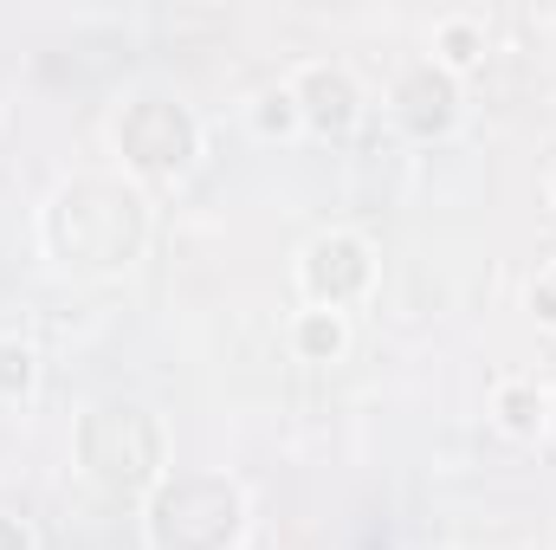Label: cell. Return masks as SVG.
<instances>
[{"label": "cell", "mask_w": 556, "mask_h": 550, "mask_svg": "<svg viewBox=\"0 0 556 550\" xmlns=\"http://www.w3.org/2000/svg\"><path fill=\"white\" fill-rule=\"evenodd\" d=\"M0 550H33V532H26V518L0 512Z\"/></svg>", "instance_id": "4fadbf2b"}, {"label": "cell", "mask_w": 556, "mask_h": 550, "mask_svg": "<svg viewBox=\"0 0 556 550\" xmlns=\"http://www.w3.org/2000/svg\"><path fill=\"white\" fill-rule=\"evenodd\" d=\"M531 311H538V324H556V285H551V278H538V285H531Z\"/></svg>", "instance_id": "5bb4252c"}, {"label": "cell", "mask_w": 556, "mask_h": 550, "mask_svg": "<svg viewBox=\"0 0 556 550\" xmlns=\"http://www.w3.org/2000/svg\"><path fill=\"white\" fill-rule=\"evenodd\" d=\"M78 460L117 499L155 492L162 486V466H168L162 421L142 409V402H98V409L78 421Z\"/></svg>", "instance_id": "7a4b0ae2"}, {"label": "cell", "mask_w": 556, "mask_h": 550, "mask_svg": "<svg viewBox=\"0 0 556 550\" xmlns=\"http://www.w3.org/2000/svg\"><path fill=\"white\" fill-rule=\"evenodd\" d=\"M551 285H556V273H551Z\"/></svg>", "instance_id": "e0dca14e"}, {"label": "cell", "mask_w": 556, "mask_h": 550, "mask_svg": "<svg viewBox=\"0 0 556 550\" xmlns=\"http://www.w3.org/2000/svg\"><path fill=\"white\" fill-rule=\"evenodd\" d=\"M149 240V214H142V195L124 182H104V175H85V182H65L46 208V253L78 266V273H124Z\"/></svg>", "instance_id": "6da1fadb"}, {"label": "cell", "mask_w": 556, "mask_h": 550, "mask_svg": "<svg viewBox=\"0 0 556 550\" xmlns=\"http://www.w3.org/2000/svg\"><path fill=\"white\" fill-rule=\"evenodd\" d=\"M291 343H298L304 363H337L350 350V324H343V311H304L298 330H291Z\"/></svg>", "instance_id": "30bf717a"}, {"label": "cell", "mask_w": 556, "mask_h": 550, "mask_svg": "<svg viewBox=\"0 0 556 550\" xmlns=\"http://www.w3.org/2000/svg\"><path fill=\"white\" fill-rule=\"evenodd\" d=\"M240 532H247V499L220 473H175L149 499L155 550H233Z\"/></svg>", "instance_id": "3957f363"}, {"label": "cell", "mask_w": 556, "mask_h": 550, "mask_svg": "<svg viewBox=\"0 0 556 550\" xmlns=\"http://www.w3.org/2000/svg\"><path fill=\"white\" fill-rule=\"evenodd\" d=\"M39 383V350L20 337H0V402H26Z\"/></svg>", "instance_id": "8fae6325"}, {"label": "cell", "mask_w": 556, "mask_h": 550, "mask_svg": "<svg viewBox=\"0 0 556 550\" xmlns=\"http://www.w3.org/2000/svg\"><path fill=\"white\" fill-rule=\"evenodd\" d=\"M376 278V260H369V240L356 234H317L298 260V285L311 298V311H343L369 291Z\"/></svg>", "instance_id": "5b68a950"}, {"label": "cell", "mask_w": 556, "mask_h": 550, "mask_svg": "<svg viewBox=\"0 0 556 550\" xmlns=\"http://www.w3.org/2000/svg\"><path fill=\"white\" fill-rule=\"evenodd\" d=\"M389 104H395V124H402L408 137L433 142L459 124V78H453L446 65L420 59V65H408V72L395 78V98H389Z\"/></svg>", "instance_id": "8992f818"}, {"label": "cell", "mask_w": 556, "mask_h": 550, "mask_svg": "<svg viewBox=\"0 0 556 550\" xmlns=\"http://www.w3.org/2000/svg\"><path fill=\"white\" fill-rule=\"evenodd\" d=\"M111 137H117V155H124L137 175L168 182V175H181V168L194 162V149H201V124L188 117L181 98H168V91H137V98L117 111Z\"/></svg>", "instance_id": "277c9868"}, {"label": "cell", "mask_w": 556, "mask_h": 550, "mask_svg": "<svg viewBox=\"0 0 556 550\" xmlns=\"http://www.w3.org/2000/svg\"><path fill=\"white\" fill-rule=\"evenodd\" d=\"M304 117H298V98H291V85H278V91H260V104H253V130L260 137H291Z\"/></svg>", "instance_id": "7c38bea8"}, {"label": "cell", "mask_w": 556, "mask_h": 550, "mask_svg": "<svg viewBox=\"0 0 556 550\" xmlns=\"http://www.w3.org/2000/svg\"><path fill=\"white\" fill-rule=\"evenodd\" d=\"M291 98H298V117L317 137H343L363 117V85L350 78V65H304L298 85H291Z\"/></svg>", "instance_id": "52a82bcc"}, {"label": "cell", "mask_w": 556, "mask_h": 550, "mask_svg": "<svg viewBox=\"0 0 556 550\" xmlns=\"http://www.w3.org/2000/svg\"><path fill=\"white\" fill-rule=\"evenodd\" d=\"M551 201H556V168H551Z\"/></svg>", "instance_id": "2e32d148"}, {"label": "cell", "mask_w": 556, "mask_h": 550, "mask_svg": "<svg viewBox=\"0 0 556 550\" xmlns=\"http://www.w3.org/2000/svg\"><path fill=\"white\" fill-rule=\"evenodd\" d=\"M492 414H498V427H505L511 440H538V434L551 427V396H544L538 383H505V389L492 396Z\"/></svg>", "instance_id": "ba28073f"}, {"label": "cell", "mask_w": 556, "mask_h": 550, "mask_svg": "<svg viewBox=\"0 0 556 550\" xmlns=\"http://www.w3.org/2000/svg\"><path fill=\"white\" fill-rule=\"evenodd\" d=\"M433 52H440L433 65H446V72L459 78L466 65H479V59H485V26H479L472 13H446V20L433 26Z\"/></svg>", "instance_id": "9c48e42d"}, {"label": "cell", "mask_w": 556, "mask_h": 550, "mask_svg": "<svg viewBox=\"0 0 556 550\" xmlns=\"http://www.w3.org/2000/svg\"><path fill=\"white\" fill-rule=\"evenodd\" d=\"M551 434H556V396H551Z\"/></svg>", "instance_id": "9a60e30c"}]
</instances>
